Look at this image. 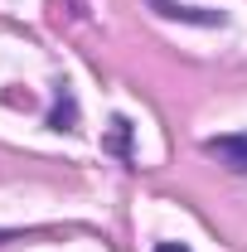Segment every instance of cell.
Masks as SVG:
<instances>
[{
  "label": "cell",
  "mask_w": 247,
  "mask_h": 252,
  "mask_svg": "<svg viewBox=\"0 0 247 252\" xmlns=\"http://www.w3.org/2000/svg\"><path fill=\"white\" fill-rule=\"evenodd\" d=\"M204 151H209L218 165H228L233 175H247V131H233V136H214V141H204Z\"/></svg>",
  "instance_id": "cell-1"
},
{
  "label": "cell",
  "mask_w": 247,
  "mask_h": 252,
  "mask_svg": "<svg viewBox=\"0 0 247 252\" xmlns=\"http://www.w3.org/2000/svg\"><path fill=\"white\" fill-rule=\"evenodd\" d=\"M155 15L165 20H185V25H228L223 10H199V5H180V0H146Z\"/></svg>",
  "instance_id": "cell-2"
},
{
  "label": "cell",
  "mask_w": 247,
  "mask_h": 252,
  "mask_svg": "<svg viewBox=\"0 0 247 252\" xmlns=\"http://www.w3.org/2000/svg\"><path fill=\"white\" fill-rule=\"evenodd\" d=\"M49 126H54V131H78V102H73V93L59 88V107H54Z\"/></svg>",
  "instance_id": "cell-3"
},
{
  "label": "cell",
  "mask_w": 247,
  "mask_h": 252,
  "mask_svg": "<svg viewBox=\"0 0 247 252\" xmlns=\"http://www.w3.org/2000/svg\"><path fill=\"white\" fill-rule=\"evenodd\" d=\"M126 146H131V122L126 117H112V151L126 156Z\"/></svg>",
  "instance_id": "cell-4"
},
{
  "label": "cell",
  "mask_w": 247,
  "mask_h": 252,
  "mask_svg": "<svg viewBox=\"0 0 247 252\" xmlns=\"http://www.w3.org/2000/svg\"><path fill=\"white\" fill-rule=\"evenodd\" d=\"M155 252H189L185 243H155Z\"/></svg>",
  "instance_id": "cell-5"
},
{
  "label": "cell",
  "mask_w": 247,
  "mask_h": 252,
  "mask_svg": "<svg viewBox=\"0 0 247 252\" xmlns=\"http://www.w3.org/2000/svg\"><path fill=\"white\" fill-rule=\"evenodd\" d=\"M0 238H5V233H0Z\"/></svg>",
  "instance_id": "cell-6"
}]
</instances>
